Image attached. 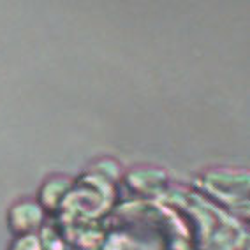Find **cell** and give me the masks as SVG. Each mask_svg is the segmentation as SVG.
I'll list each match as a JSON object with an SVG mask.
<instances>
[{
  "label": "cell",
  "instance_id": "obj_4",
  "mask_svg": "<svg viewBox=\"0 0 250 250\" xmlns=\"http://www.w3.org/2000/svg\"><path fill=\"white\" fill-rule=\"evenodd\" d=\"M72 185H74L72 178L65 174H51L41 183L39 192H37V203L42 206L44 211H55L69 196Z\"/></svg>",
  "mask_w": 250,
  "mask_h": 250
},
{
  "label": "cell",
  "instance_id": "obj_2",
  "mask_svg": "<svg viewBox=\"0 0 250 250\" xmlns=\"http://www.w3.org/2000/svg\"><path fill=\"white\" fill-rule=\"evenodd\" d=\"M46 219V211L34 197H20L7 210V228L16 238L36 234Z\"/></svg>",
  "mask_w": 250,
  "mask_h": 250
},
{
  "label": "cell",
  "instance_id": "obj_3",
  "mask_svg": "<svg viewBox=\"0 0 250 250\" xmlns=\"http://www.w3.org/2000/svg\"><path fill=\"white\" fill-rule=\"evenodd\" d=\"M125 180L134 192L153 196V194H159L166 188L167 173H166V169L155 167V166H138L127 173Z\"/></svg>",
  "mask_w": 250,
  "mask_h": 250
},
{
  "label": "cell",
  "instance_id": "obj_1",
  "mask_svg": "<svg viewBox=\"0 0 250 250\" xmlns=\"http://www.w3.org/2000/svg\"><path fill=\"white\" fill-rule=\"evenodd\" d=\"M249 183L245 167L217 166L197 176V187L203 188V192L243 219L249 217Z\"/></svg>",
  "mask_w": 250,
  "mask_h": 250
}]
</instances>
